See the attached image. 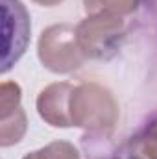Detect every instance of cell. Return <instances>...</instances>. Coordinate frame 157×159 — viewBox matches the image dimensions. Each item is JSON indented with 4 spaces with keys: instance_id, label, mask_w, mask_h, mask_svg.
<instances>
[{
    "instance_id": "cell-1",
    "label": "cell",
    "mask_w": 157,
    "mask_h": 159,
    "mask_svg": "<svg viewBox=\"0 0 157 159\" xmlns=\"http://www.w3.org/2000/svg\"><path fill=\"white\" fill-rule=\"evenodd\" d=\"M120 109L115 94L94 81L74 85L70 96L72 126L91 133L109 135L118 124Z\"/></svg>"
},
{
    "instance_id": "cell-2",
    "label": "cell",
    "mask_w": 157,
    "mask_h": 159,
    "mask_svg": "<svg viewBox=\"0 0 157 159\" xmlns=\"http://www.w3.org/2000/svg\"><path fill=\"white\" fill-rule=\"evenodd\" d=\"M78 44L87 59L115 57L126 37V22L113 15H87L76 26Z\"/></svg>"
},
{
    "instance_id": "cell-3",
    "label": "cell",
    "mask_w": 157,
    "mask_h": 159,
    "mask_svg": "<svg viewBox=\"0 0 157 159\" xmlns=\"http://www.w3.org/2000/svg\"><path fill=\"white\" fill-rule=\"evenodd\" d=\"M37 56L44 69L54 74H70L85 63L76 37V28L70 24H52L41 32Z\"/></svg>"
},
{
    "instance_id": "cell-4",
    "label": "cell",
    "mask_w": 157,
    "mask_h": 159,
    "mask_svg": "<svg viewBox=\"0 0 157 159\" xmlns=\"http://www.w3.org/2000/svg\"><path fill=\"white\" fill-rule=\"evenodd\" d=\"M4 15V52L2 72L6 74L26 52L30 43V15L20 0H2Z\"/></svg>"
},
{
    "instance_id": "cell-5",
    "label": "cell",
    "mask_w": 157,
    "mask_h": 159,
    "mask_svg": "<svg viewBox=\"0 0 157 159\" xmlns=\"http://www.w3.org/2000/svg\"><path fill=\"white\" fill-rule=\"evenodd\" d=\"M22 91L15 81H2L0 85V146L7 148L22 141L28 119L20 106Z\"/></svg>"
},
{
    "instance_id": "cell-6",
    "label": "cell",
    "mask_w": 157,
    "mask_h": 159,
    "mask_svg": "<svg viewBox=\"0 0 157 159\" xmlns=\"http://www.w3.org/2000/svg\"><path fill=\"white\" fill-rule=\"evenodd\" d=\"M74 85L69 81H56L46 85L35 100L39 117L52 128H72L70 96Z\"/></svg>"
},
{
    "instance_id": "cell-7",
    "label": "cell",
    "mask_w": 157,
    "mask_h": 159,
    "mask_svg": "<svg viewBox=\"0 0 157 159\" xmlns=\"http://www.w3.org/2000/svg\"><path fill=\"white\" fill-rule=\"evenodd\" d=\"M142 0H83V9L87 15H113L128 17L133 15Z\"/></svg>"
},
{
    "instance_id": "cell-8",
    "label": "cell",
    "mask_w": 157,
    "mask_h": 159,
    "mask_svg": "<svg viewBox=\"0 0 157 159\" xmlns=\"http://www.w3.org/2000/svg\"><path fill=\"white\" fill-rule=\"evenodd\" d=\"M22 159H81V154L69 141H52L39 150L26 154Z\"/></svg>"
},
{
    "instance_id": "cell-9",
    "label": "cell",
    "mask_w": 157,
    "mask_h": 159,
    "mask_svg": "<svg viewBox=\"0 0 157 159\" xmlns=\"http://www.w3.org/2000/svg\"><path fill=\"white\" fill-rule=\"evenodd\" d=\"M113 159H150V157L142 150V144H141V139H139V133H137V135L126 139L113 152Z\"/></svg>"
},
{
    "instance_id": "cell-10",
    "label": "cell",
    "mask_w": 157,
    "mask_h": 159,
    "mask_svg": "<svg viewBox=\"0 0 157 159\" xmlns=\"http://www.w3.org/2000/svg\"><path fill=\"white\" fill-rule=\"evenodd\" d=\"M142 150L150 159H157V119H154L141 133H139Z\"/></svg>"
},
{
    "instance_id": "cell-11",
    "label": "cell",
    "mask_w": 157,
    "mask_h": 159,
    "mask_svg": "<svg viewBox=\"0 0 157 159\" xmlns=\"http://www.w3.org/2000/svg\"><path fill=\"white\" fill-rule=\"evenodd\" d=\"M32 2H35L37 6H43V7H54V6L63 4L65 0H32Z\"/></svg>"
}]
</instances>
